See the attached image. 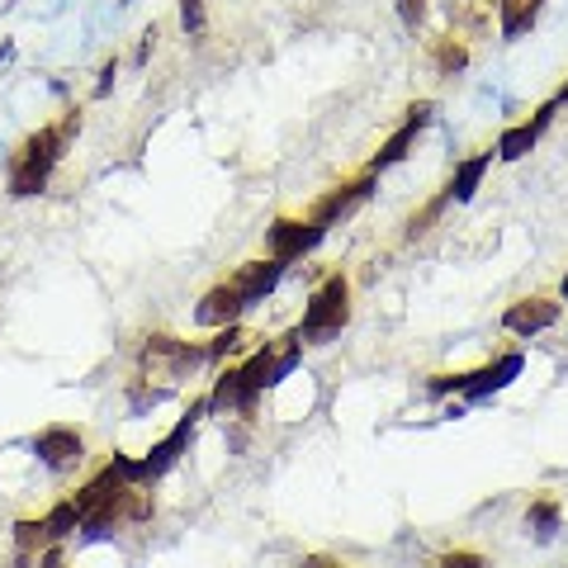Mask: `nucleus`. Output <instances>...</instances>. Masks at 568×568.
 Wrapping results in <instances>:
<instances>
[{
  "label": "nucleus",
  "mask_w": 568,
  "mask_h": 568,
  "mask_svg": "<svg viewBox=\"0 0 568 568\" xmlns=\"http://www.w3.org/2000/svg\"><path fill=\"white\" fill-rule=\"evenodd\" d=\"M81 133V110H67L58 123H48V129L39 133H29L20 142V152L10 156V171H6V185L14 200H29V194H43L48 181H52V171H58L62 162V152H67V142Z\"/></svg>",
  "instance_id": "f257e3e1"
},
{
  "label": "nucleus",
  "mask_w": 568,
  "mask_h": 568,
  "mask_svg": "<svg viewBox=\"0 0 568 568\" xmlns=\"http://www.w3.org/2000/svg\"><path fill=\"white\" fill-rule=\"evenodd\" d=\"M204 365V346L181 342L171 332H152L138 351V379H133V407L162 403L181 379H190V369Z\"/></svg>",
  "instance_id": "f03ea898"
},
{
  "label": "nucleus",
  "mask_w": 568,
  "mask_h": 568,
  "mask_svg": "<svg viewBox=\"0 0 568 568\" xmlns=\"http://www.w3.org/2000/svg\"><path fill=\"white\" fill-rule=\"evenodd\" d=\"M351 323V280L336 271L313 290L308 308H304V323L294 327V342L298 346H327L342 336V327Z\"/></svg>",
  "instance_id": "7ed1b4c3"
},
{
  "label": "nucleus",
  "mask_w": 568,
  "mask_h": 568,
  "mask_svg": "<svg viewBox=\"0 0 568 568\" xmlns=\"http://www.w3.org/2000/svg\"><path fill=\"white\" fill-rule=\"evenodd\" d=\"M209 413V398H194L190 403V413L171 426V432L156 440V446L142 455V459H133V484H156L162 474H171L175 469V459L185 455V446H190V436H194V426H200V417Z\"/></svg>",
  "instance_id": "20e7f679"
},
{
  "label": "nucleus",
  "mask_w": 568,
  "mask_h": 568,
  "mask_svg": "<svg viewBox=\"0 0 568 568\" xmlns=\"http://www.w3.org/2000/svg\"><path fill=\"white\" fill-rule=\"evenodd\" d=\"M304 361V346L294 342V336H271L265 346L252 351V361L242 365V384H246V394L261 398L265 388H275L284 375H294V365Z\"/></svg>",
  "instance_id": "39448f33"
},
{
  "label": "nucleus",
  "mask_w": 568,
  "mask_h": 568,
  "mask_svg": "<svg viewBox=\"0 0 568 568\" xmlns=\"http://www.w3.org/2000/svg\"><path fill=\"white\" fill-rule=\"evenodd\" d=\"M323 237H327V227H317L313 219H275L271 233H265V246H271V261L290 265L298 256H308Z\"/></svg>",
  "instance_id": "423d86ee"
},
{
  "label": "nucleus",
  "mask_w": 568,
  "mask_h": 568,
  "mask_svg": "<svg viewBox=\"0 0 568 568\" xmlns=\"http://www.w3.org/2000/svg\"><path fill=\"white\" fill-rule=\"evenodd\" d=\"M33 455H39V465H48L52 474H71L85 459V436L77 426H43V432L33 436Z\"/></svg>",
  "instance_id": "0eeeda50"
},
{
  "label": "nucleus",
  "mask_w": 568,
  "mask_h": 568,
  "mask_svg": "<svg viewBox=\"0 0 568 568\" xmlns=\"http://www.w3.org/2000/svg\"><path fill=\"white\" fill-rule=\"evenodd\" d=\"M369 190H375V175H355V181H346V185H336V190H327L323 200L313 204V213L308 219L317 223V227H332V223H342V219H351L355 209H361L365 200H369Z\"/></svg>",
  "instance_id": "6e6552de"
},
{
  "label": "nucleus",
  "mask_w": 568,
  "mask_h": 568,
  "mask_svg": "<svg viewBox=\"0 0 568 568\" xmlns=\"http://www.w3.org/2000/svg\"><path fill=\"white\" fill-rule=\"evenodd\" d=\"M432 114H436V104H432V100H417V104H413V110H407V119H403V129H398L394 138H388V142H384V148L375 152V162H369L365 171H369V175H379V171H388V166H398V162H403V156H407V148H413V142H417V133L426 129V123H432Z\"/></svg>",
  "instance_id": "1a4fd4ad"
},
{
  "label": "nucleus",
  "mask_w": 568,
  "mask_h": 568,
  "mask_svg": "<svg viewBox=\"0 0 568 568\" xmlns=\"http://www.w3.org/2000/svg\"><path fill=\"white\" fill-rule=\"evenodd\" d=\"M559 323V304L555 298H545V294H530V298H517L507 313H503V327L511 336H540Z\"/></svg>",
  "instance_id": "9d476101"
},
{
  "label": "nucleus",
  "mask_w": 568,
  "mask_h": 568,
  "mask_svg": "<svg viewBox=\"0 0 568 568\" xmlns=\"http://www.w3.org/2000/svg\"><path fill=\"white\" fill-rule=\"evenodd\" d=\"M555 110H559V100H545L540 110H536V119H526V123H511V129H503V138H497V156H503V162H521V156L540 142V133L549 129V119H555Z\"/></svg>",
  "instance_id": "9b49d317"
},
{
  "label": "nucleus",
  "mask_w": 568,
  "mask_h": 568,
  "mask_svg": "<svg viewBox=\"0 0 568 568\" xmlns=\"http://www.w3.org/2000/svg\"><path fill=\"white\" fill-rule=\"evenodd\" d=\"M280 280H284V265L265 256V261H246V265H237L227 284H233V290L242 294V304L252 308V304H261L265 294H275V284H280Z\"/></svg>",
  "instance_id": "f8f14e48"
},
{
  "label": "nucleus",
  "mask_w": 568,
  "mask_h": 568,
  "mask_svg": "<svg viewBox=\"0 0 568 568\" xmlns=\"http://www.w3.org/2000/svg\"><path fill=\"white\" fill-rule=\"evenodd\" d=\"M242 294L233 290V284H213V290L200 298V308H194V323H200V327H213V332H223V327H233L237 323V317H242Z\"/></svg>",
  "instance_id": "ddd939ff"
},
{
  "label": "nucleus",
  "mask_w": 568,
  "mask_h": 568,
  "mask_svg": "<svg viewBox=\"0 0 568 568\" xmlns=\"http://www.w3.org/2000/svg\"><path fill=\"white\" fill-rule=\"evenodd\" d=\"M521 355L517 351H507V355H497L493 365H484V369H474V375H465V388L459 394L465 398H488V394H497V388H507L511 379L521 375Z\"/></svg>",
  "instance_id": "4468645a"
},
{
  "label": "nucleus",
  "mask_w": 568,
  "mask_h": 568,
  "mask_svg": "<svg viewBox=\"0 0 568 568\" xmlns=\"http://www.w3.org/2000/svg\"><path fill=\"white\" fill-rule=\"evenodd\" d=\"M252 407H256V398L246 394V384H242V365L223 369V375L213 379V388H209V413L227 417V413H252Z\"/></svg>",
  "instance_id": "2eb2a0df"
},
{
  "label": "nucleus",
  "mask_w": 568,
  "mask_h": 568,
  "mask_svg": "<svg viewBox=\"0 0 568 568\" xmlns=\"http://www.w3.org/2000/svg\"><path fill=\"white\" fill-rule=\"evenodd\" d=\"M446 20L455 24V39H484L493 29V0H446Z\"/></svg>",
  "instance_id": "dca6fc26"
},
{
  "label": "nucleus",
  "mask_w": 568,
  "mask_h": 568,
  "mask_svg": "<svg viewBox=\"0 0 568 568\" xmlns=\"http://www.w3.org/2000/svg\"><path fill=\"white\" fill-rule=\"evenodd\" d=\"M43 549H52V536H48V526L43 517L39 521H14V564L29 568V564H39L43 559Z\"/></svg>",
  "instance_id": "f3484780"
},
{
  "label": "nucleus",
  "mask_w": 568,
  "mask_h": 568,
  "mask_svg": "<svg viewBox=\"0 0 568 568\" xmlns=\"http://www.w3.org/2000/svg\"><path fill=\"white\" fill-rule=\"evenodd\" d=\"M545 0H497V24H503V39H521V33L540 20Z\"/></svg>",
  "instance_id": "a211bd4d"
},
{
  "label": "nucleus",
  "mask_w": 568,
  "mask_h": 568,
  "mask_svg": "<svg viewBox=\"0 0 568 568\" xmlns=\"http://www.w3.org/2000/svg\"><path fill=\"white\" fill-rule=\"evenodd\" d=\"M488 166H493V152H478V156H469V162H459L455 175H450V185H446V194H450L455 204H469L478 181L488 175Z\"/></svg>",
  "instance_id": "6ab92c4d"
},
{
  "label": "nucleus",
  "mask_w": 568,
  "mask_h": 568,
  "mask_svg": "<svg viewBox=\"0 0 568 568\" xmlns=\"http://www.w3.org/2000/svg\"><path fill=\"white\" fill-rule=\"evenodd\" d=\"M432 67L440 71V77H459V71L469 67L465 39H455V33H440V39H432Z\"/></svg>",
  "instance_id": "aec40b11"
},
{
  "label": "nucleus",
  "mask_w": 568,
  "mask_h": 568,
  "mask_svg": "<svg viewBox=\"0 0 568 568\" xmlns=\"http://www.w3.org/2000/svg\"><path fill=\"white\" fill-rule=\"evenodd\" d=\"M252 342H261V336H252V332H246L242 323H233V327H223V332H219V336H213V342L204 346V361L219 365V361H227V355H233L237 346H252Z\"/></svg>",
  "instance_id": "412c9836"
},
{
  "label": "nucleus",
  "mask_w": 568,
  "mask_h": 568,
  "mask_svg": "<svg viewBox=\"0 0 568 568\" xmlns=\"http://www.w3.org/2000/svg\"><path fill=\"white\" fill-rule=\"evenodd\" d=\"M43 526H48L52 545H58V540H67L71 530H81V517H77V507H71V497H62V503H52V507L43 511Z\"/></svg>",
  "instance_id": "4be33fe9"
},
{
  "label": "nucleus",
  "mask_w": 568,
  "mask_h": 568,
  "mask_svg": "<svg viewBox=\"0 0 568 568\" xmlns=\"http://www.w3.org/2000/svg\"><path fill=\"white\" fill-rule=\"evenodd\" d=\"M526 526L536 530V536H549V530L559 526V503H555V497H540V503H530Z\"/></svg>",
  "instance_id": "5701e85b"
},
{
  "label": "nucleus",
  "mask_w": 568,
  "mask_h": 568,
  "mask_svg": "<svg viewBox=\"0 0 568 568\" xmlns=\"http://www.w3.org/2000/svg\"><path fill=\"white\" fill-rule=\"evenodd\" d=\"M450 204V194H436V200L432 204H426L422 213H413V223H407V237H417V233H426V227H432L436 219H440V209H446Z\"/></svg>",
  "instance_id": "b1692460"
},
{
  "label": "nucleus",
  "mask_w": 568,
  "mask_h": 568,
  "mask_svg": "<svg viewBox=\"0 0 568 568\" xmlns=\"http://www.w3.org/2000/svg\"><path fill=\"white\" fill-rule=\"evenodd\" d=\"M181 24H185V33H204V24H209V0H181Z\"/></svg>",
  "instance_id": "393cba45"
},
{
  "label": "nucleus",
  "mask_w": 568,
  "mask_h": 568,
  "mask_svg": "<svg viewBox=\"0 0 568 568\" xmlns=\"http://www.w3.org/2000/svg\"><path fill=\"white\" fill-rule=\"evenodd\" d=\"M432 568H488V559L474 555V549H455V555H440Z\"/></svg>",
  "instance_id": "a878e982"
},
{
  "label": "nucleus",
  "mask_w": 568,
  "mask_h": 568,
  "mask_svg": "<svg viewBox=\"0 0 568 568\" xmlns=\"http://www.w3.org/2000/svg\"><path fill=\"white\" fill-rule=\"evenodd\" d=\"M398 20H403L407 29H417V24L426 20V0H398Z\"/></svg>",
  "instance_id": "bb28decb"
},
{
  "label": "nucleus",
  "mask_w": 568,
  "mask_h": 568,
  "mask_svg": "<svg viewBox=\"0 0 568 568\" xmlns=\"http://www.w3.org/2000/svg\"><path fill=\"white\" fill-rule=\"evenodd\" d=\"M114 71H119V62H104V71H100V85H95V95H110V85H114Z\"/></svg>",
  "instance_id": "cd10ccee"
},
{
  "label": "nucleus",
  "mask_w": 568,
  "mask_h": 568,
  "mask_svg": "<svg viewBox=\"0 0 568 568\" xmlns=\"http://www.w3.org/2000/svg\"><path fill=\"white\" fill-rule=\"evenodd\" d=\"M39 568H67V555H62V549H58V545H52V549H43V559H39Z\"/></svg>",
  "instance_id": "c85d7f7f"
},
{
  "label": "nucleus",
  "mask_w": 568,
  "mask_h": 568,
  "mask_svg": "<svg viewBox=\"0 0 568 568\" xmlns=\"http://www.w3.org/2000/svg\"><path fill=\"white\" fill-rule=\"evenodd\" d=\"M298 568H346L342 559H327V555H313V559H304Z\"/></svg>",
  "instance_id": "c756f323"
},
{
  "label": "nucleus",
  "mask_w": 568,
  "mask_h": 568,
  "mask_svg": "<svg viewBox=\"0 0 568 568\" xmlns=\"http://www.w3.org/2000/svg\"><path fill=\"white\" fill-rule=\"evenodd\" d=\"M559 104H568V81H564V85H559Z\"/></svg>",
  "instance_id": "7c9ffc66"
},
{
  "label": "nucleus",
  "mask_w": 568,
  "mask_h": 568,
  "mask_svg": "<svg viewBox=\"0 0 568 568\" xmlns=\"http://www.w3.org/2000/svg\"><path fill=\"white\" fill-rule=\"evenodd\" d=\"M559 294H564V298H568V271H564V280H559Z\"/></svg>",
  "instance_id": "2f4dec72"
}]
</instances>
